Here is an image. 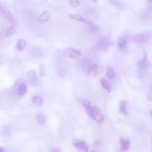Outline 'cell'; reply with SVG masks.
Segmentation results:
<instances>
[{
	"label": "cell",
	"instance_id": "obj_10",
	"mask_svg": "<svg viewBox=\"0 0 152 152\" xmlns=\"http://www.w3.org/2000/svg\"><path fill=\"white\" fill-rule=\"evenodd\" d=\"M51 14L48 11H44L38 18V22L40 24H46L50 20Z\"/></svg>",
	"mask_w": 152,
	"mask_h": 152
},
{
	"label": "cell",
	"instance_id": "obj_12",
	"mask_svg": "<svg viewBox=\"0 0 152 152\" xmlns=\"http://www.w3.org/2000/svg\"><path fill=\"white\" fill-rule=\"evenodd\" d=\"M26 45H27L26 40L24 39H20L17 41V43L15 45V49L19 52H22L25 49Z\"/></svg>",
	"mask_w": 152,
	"mask_h": 152
},
{
	"label": "cell",
	"instance_id": "obj_11",
	"mask_svg": "<svg viewBox=\"0 0 152 152\" xmlns=\"http://www.w3.org/2000/svg\"><path fill=\"white\" fill-rule=\"evenodd\" d=\"M69 17L71 19H72V20H76V21H80V22H81V23L88 24L89 26L92 24V23H91V22H90L88 20H87L86 18H85L84 17H82L81 15H79V14H69Z\"/></svg>",
	"mask_w": 152,
	"mask_h": 152
},
{
	"label": "cell",
	"instance_id": "obj_6",
	"mask_svg": "<svg viewBox=\"0 0 152 152\" xmlns=\"http://www.w3.org/2000/svg\"><path fill=\"white\" fill-rule=\"evenodd\" d=\"M82 104L84 107V108L86 110V112H87V115L89 116V117L91 119L95 120V116H94L93 110V106L91 105L90 101H88V100H84L82 102Z\"/></svg>",
	"mask_w": 152,
	"mask_h": 152
},
{
	"label": "cell",
	"instance_id": "obj_8",
	"mask_svg": "<svg viewBox=\"0 0 152 152\" xmlns=\"http://www.w3.org/2000/svg\"><path fill=\"white\" fill-rule=\"evenodd\" d=\"M93 112H94V114L95 116V120L97 121V122H98L99 123L102 122L104 121V117L103 114L101 112L100 109H99V107L96 105H93Z\"/></svg>",
	"mask_w": 152,
	"mask_h": 152
},
{
	"label": "cell",
	"instance_id": "obj_33",
	"mask_svg": "<svg viewBox=\"0 0 152 152\" xmlns=\"http://www.w3.org/2000/svg\"><path fill=\"white\" fill-rule=\"evenodd\" d=\"M148 1H149V2L152 4V0H148Z\"/></svg>",
	"mask_w": 152,
	"mask_h": 152
},
{
	"label": "cell",
	"instance_id": "obj_28",
	"mask_svg": "<svg viewBox=\"0 0 152 152\" xmlns=\"http://www.w3.org/2000/svg\"><path fill=\"white\" fill-rule=\"evenodd\" d=\"M5 11L0 7V15L3 17H5Z\"/></svg>",
	"mask_w": 152,
	"mask_h": 152
},
{
	"label": "cell",
	"instance_id": "obj_17",
	"mask_svg": "<svg viewBox=\"0 0 152 152\" xmlns=\"http://www.w3.org/2000/svg\"><path fill=\"white\" fill-rule=\"evenodd\" d=\"M127 44V38L125 37L124 36H121L118 41V46L119 49H124Z\"/></svg>",
	"mask_w": 152,
	"mask_h": 152
},
{
	"label": "cell",
	"instance_id": "obj_24",
	"mask_svg": "<svg viewBox=\"0 0 152 152\" xmlns=\"http://www.w3.org/2000/svg\"><path fill=\"white\" fill-rule=\"evenodd\" d=\"M46 72V70H45V66L43 65H40L39 66V75L41 77H43L45 74Z\"/></svg>",
	"mask_w": 152,
	"mask_h": 152
},
{
	"label": "cell",
	"instance_id": "obj_35",
	"mask_svg": "<svg viewBox=\"0 0 152 152\" xmlns=\"http://www.w3.org/2000/svg\"><path fill=\"white\" fill-rule=\"evenodd\" d=\"M91 152H94V151H91Z\"/></svg>",
	"mask_w": 152,
	"mask_h": 152
},
{
	"label": "cell",
	"instance_id": "obj_2",
	"mask_svg": "<svg viewBox=\"0 0 152 152\" xmlns=\"http://www.w3.org/2000/svg\"><path fill=\"white\" fill-rule=\"evenodd\" d=\"M81 54V52L80 50L72 47L66 48L62 52V55L64 56L73 59L79 57Z\"/></svg>",
	"mask_w": 152,
	"mask_h": 152
},
{
	"label": "cell",
	"instance_id": "obj_25",
	"mask_svg": "<svg viewBox=\"0 0 152 152\" xmlns=\"http://www.w3.org/2000/svg\"><path fill=\"white\" fill-rule=\"evenodd\" d=\"M3 132L5 135H8L10 132V128L8 126H4L3 128Z\"/></svg>",
	"mask_w": 152,
	"mask_h": 152
},
{
	"label": "cell",
	"instance_id": "obj_36",
	"mask_svg": "<svg viewBox=\"0 0 152 152\" xmlns=\"http://www.w3.org/2000/svg\"><path fill=\"white\" fill-rule=\"evenodd\" d=\"M151 91H152V88H151Z\"/></svg>",
	"mask_w": 152,
	"mask_h": 152
},
{
	"label": "cell",
	"instance_id": "obj_9",
	"mask_svg": "<svg viewBox=\"0 0 152 152\" xmlns=\"http://www.w3.org/2000/svg\"><path fill=\"white\" fill-rule=\"evenodd\" d=\"M27 78L30 84L35 86L37 83V77L36 72L33 70L29 71L27 73Z\"/></svg>",
	"mask_w": 152,
	"mask_h": 152
},
{
	"label": "cell",
	"instance_id": "obj_16",
	"mask_svg": "<svg viewBox=\"0 0 152 152\" xmlns=\"http://www.w3.org/2000/svg\"><path fill=\"white\" fill-rule=\"evenodd\" d=\"M119 112L125 115H127V102L126 100H122L119 104Z\"/></svg>",
	"mask_w": 152,
	"mask_h": 152
},
{
	"label": "cell",
	"instance_id": "obj_4",
	"mask_svg": "<svg viewBox=\"0 0 152 152\" xmlns=\"http://www.w3.org/2000/svg\"><path fill=\"white\" fill-rule=\"evenodd\" d=\"M72 144L79 152L88 151V147L87 144L81 140H79V139L73 140Z\"/></svg>",
	"mask_w": 152,
	"mask_h": 152
},
{
	"label": "cell",
	"instance_id": "obj_23",
	"mask_svg": "<svg viewBox=\"0 0 152 152\" xmlns=\"http://www.w3.org/2000/svg\"><path fill=\"white\" fill-rule=\"evenodd\" d=\"M71 6L73 8H77L80 6L79 0H69Z\"/></svg>",
	"mask_w": 152,
	"mask_h": 152
},
{
	"label": "cell",
	"instance_id": "obj_3",
	"mask_svg": "<svg viewBox=\"0 0 152 152\" xmlns=\"http://www.w3.org/2000/svg\"><path fill=\"white\" fill-rule=\"evenodd\" d=\"M151 34L150 33H139L133 35L131 37V41L138 43H144L147 42L151 38Z\"/></svg>",
	"mask_w": 152,
	"mask_h": 152
},
{
	"label": "cell",
	"instance_id": "obj_29",
	"mask_svg": "<svg viewBox=\"0 0 152 152\" xmlns=\"http://www.w3.org/2000/svg\"><path fill=\"white\" fill-rule=\"evenodd\" d=\"M50 152H62L61 150L58 148H52Z\"/></svg>",
	"mask_w": 152,
	"mask_h": 152
},
{
	"label": "cell",
	"instance_id": "obj_21",
	"mask_svg": "<svg viewBox=\"0 0 152 152\" xmlns=\"http://www.w3.org/2000/svg\"><path fill=\"white\" fill-rule=\"evenodd\" d=\"M106 76L110 80H112V79H114L115 78L116 74H115V71H113V69L112 68H108L107 69Z\"/></svg>",
	"mask_w": 152,
	"mask_h": 152
},
{
	"label": "cell",
	"instance_id": "obj_18",
	"mask_svg": "<svg viewBox=\"0 0 152 152\" xmlns=\"http://www.w3.org/2000/svg\"><path fill=\"white\" fill-rule=\"evenodd\" d=\"M100 83H101V86H102V87L105 89L106 91H107L108 92H110V85L109 84L108 82L107 81V80L104 78H101L100 80Z\"/></svg>",
	"mask_w": 152,
	"mask_h": 152
},
{
	"label": "cell",
	"instance_id": "obj_30",
	"mask_svg": "<svg viewBox=\"0 0 152 152\" xmlns=\"http://www.w3.org/2000/svg\"><path fill=\"white\" fill-rule=\"evenodd\" d=\"M147 99L148 101H150V102H152V95L151 94H147Z\"/></svg>",
	"mask_w": 152,
	"mask_h": 152
},
{
	"label": "cell",
	"instance_id": "obj_27",
	"mask_svg": "<svg viewBox=\"0 0 152 152\" xmlns=\"http://www.w3.org/2000/svg\"><path fill=\"white\" fill-rule=\"evenodd\" d=\"M58 73H59V75H61L62 77H64L65 76V75L66 74V69L65 68H61L59 71Z\"/></svg>",
	"mask_w": 152,
	"mask_h": 152
},
{
	"label": "cell",
	"instance_id": "obj_19",
	"mask_svg": "<svg viewBox=\"0 0 152 152\" xmlns=\"http://www.w3.org/2000/svg\"><path fill=\"white\" fill-rule=\"evenodd\" d=\"M111 5L115 7L116 8H119V9H123L124 8V5L119 2L118 0H107Z\"/></svg>",
	"mask_w": 152,
	"mask_h": 152
},
{
	"label": "cell",
	"instance_id": "obj_32",
	"mask_svg": "<svg viewBox=\"0 0 152 152\" xmlns=\"http://www.w3.org/2000/svg\"><path fill=\"white\" fill-rule=\"evenodd\" d=\"M150 115L152 116V110L150 111Z\"/></svg>",
	"mask_w": 152,
	"mask_h": 152
},
{
	"label": "cell",
	"instance_id": "obj_20",
	"mask_svg": "<svg viewBox=\"0 0 152 152\" xmlns=\"http://www.w3.org/2000/svg\"><path fill=\"white\" fill-rule=\"evenodd\" d=\"M99 66L97 64H92L90 68H88V71H87V75H90L91 74H93V73L96 72L99 69Z\"/></svg>",
	"mask_w": 152,
	"mask_h": 152
},
{
	"label": "cell",
	"instance_id": "obj_31",
	"mask_svg": "<svg viewBox=\"0 0 152 152\" xmlns=\"http://www.w3.org/2000/svg\"><path fill=\"white\" fill-rule=\"evenodd\" d=\"M0 152H6L5 148L2 147H0Z\"/></svg>",
	"mask_w": 152,
	"mask_h": 152
},
{
	"label": "cell",
	"instance_id": "obj_34",
	"mask_svg": "<svg viewBox=\"0 0 152 152\" xmlns=\"http://www.w3.org/2000/svg\"><path fill=\"white\" fill-rule=\"evenodd\" d=\"M151 151H152V147H151Z\"/></svg>",
	"mask_w": 152,
	"mask_h": 152
},
{
	"label": "cell",
	"instance_id": "obj_26",
	"mask_svg": "<svg viewBox=\"0 0 152 152\" xmlns=\"http://www.w3.org/2000/svg\"><path fill=\"white\" fill-rule=\"evenodd\" d=\"M90 30L91 32H96L99 30V28L96 26L92 24L91 25H90Z\"/></svg>",
	"mask_w": 152,
	"mask_h": 152
},
{
	"label": "cell",
	"instance_id": "obj_5",
	"mask_svg": "<svg viewBox=\"0 0 152 152\" xmlns=\"http://www.w3.org/2000/svg\"><path fill=\"white\" fill-rule=\"evenodd\" d=\"M137 65L138 68L141 70L147 69L150 67V63L147 59V55L145 51L144 52L142 58L137 62Z\"/></svg>",
	"mask_w": 152,
	"mask_h": 152
},
{
	"label": "cell",
	"instance_id": "obj_7",
	"mask_svg": "<svg viewBox=\"0 0 152 152\" xmlns=\"http://www.w3.org/2000/svg\"><path fill=\"white\" fill-rule=\"evenodd\" d=\"M19 81V84L17 86V92L18 93V94L19 96H24L26 92H27V83L20 79L18 80Z\"/></svg>",
	"mask_w": 152,
	"mask_h": 152
},
{
	"label": "cell",
	"instance_id": "obj_1",
	"mask_svg": "<svg viewBox=\"0 0 152 152\" xmlns=\"http://www.w3.org/2000/svg\"><path fill=\"white\" fill-rule=\"evenodd\" d=\"M112 45V42L110 38L106 36H99L96 42V46L98 48L103 50H107Z\"/></svg>",
	"mask_w": 152,
	"mask_h": 152
},
{
	"label": "cell",
	"instance_id": "obj_13",
	"mask_svg": "<svg viewBox=\"0 0 152 152\" xmlns=\"http://www.w3.org/2000/svg\"><path fill=\"white\" fill-rule=\"evenodd\" d=\"M121 149L122 151H127L131 145V142L129 140L126 138H121L120 140Z\"/></svg>",
	"mask_w": 152,
	"mask_h": 152
},
{
	"label": "cell",
	"instance_id": "obj_15",
	"mask_svg": "<svg viewBox=\"0 0 152 152\" xmlns=\"http://www.w3.org/2000/svg\"><path fill=\"white\" fill-rule=\"evenodd\" d=\"M31 101L34 105L39 106H41L43 103V98L40 95H35L31 97Z\"/></svg>",
	"mask_w": 152,
	"mask_h": 152
},
{
	"label": "cell",
	"instance_id": "obj_22",
	"mask_svg": "<svg viewBox=\"0 0 152 152\" xmlns=\"http://www.w3.org/2000/svg\"><path fill=\"white\" fill-rule=\"evenodd\" d=\"M16 32L15 31V28L12 27V26H10L9 27L7 28V30H6V33H5V36L7 37H11L12 35H13L14 34H15Z\"/></svg>",
	"mask_w": 152,
	"mask_h": 152
},
{
	"label": "cell",
	"instance_id": "obj_14",
	"mask_svg": "<svg viewBox=\"0 0 152 152\" xmlns=\"http://www.w3.org/2000/svg\"><path fill=\"white\" fill-rule=\"evenodd\" d=\"M36 121L39 125H44L46 122V116L45 113L39 112L36 115Z\"/></svg>",
	"mask_w": 152,
	"mask_h": 152
}]
</instances>
